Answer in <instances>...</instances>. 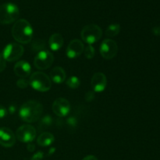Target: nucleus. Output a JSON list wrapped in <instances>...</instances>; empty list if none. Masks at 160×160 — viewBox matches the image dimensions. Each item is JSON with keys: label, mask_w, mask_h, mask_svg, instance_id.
I'll return each mask as SVG.
<instances>
[{"label": "nucleus", "mask_w": 160, "mask_h": 160, "mask_svg": "<svg viewBox=\"0 0 160 160\" xmlns=\"http://www.w3.org/2000/svg\"><path fill=\"white\" fill-rule=\"evenodd\" d=\"M43 112V106L40 102L30 100L23 103L19 111L20 119L27 123H34L38 120Z\"/></svg>", "instance_id": "1"}, {"label": "nucleus", "mask_w": 160, "mask_h": 160, "mask_svg": "<svg viewBox=\"0 0 160 160\" xmlns=\"http://www.w3.org/2000/svg\"><path fill=\"white\" fill-rule=\"evenodd\" d=\"M33 28L31 23L24 19H20L15 22L12 28V35L17 42L28 44L33 38Z\"/></svg>", "instance_id": "2"}, {"label": "nucleus", "mask_w": 160, "mask_h": 160, "mask_svg": "<svg viewBox=\"0 0 160 160\" xmlns=\"http://www.w3.org/2000/svg\"><path fill=\"white\" fill-rule=\"evenodd\" d=\"M20 16V10L17 5L6 2L0 5V23L9 24L17 21Z\"/></svg>", "instance_id": "3"}, {"label": "nucleus", "mask_w": 160, "mask_h": 160, "mask_svg": "<svg viewBox=\"0 0 160 160\" xmlns=\"http://www.w3.org/2000/svg\"><path fill=\"white\" fill-rule=\"evenodd\" d=\"M29 84L38 92H45L51 88L52 81L46 73L38 71L31 75Z\"/></svg>", "instance_id": "4"}, {"label": "nucleus", "mask_w": 160, "mask_h": 160, "mask_svg": "<svg viewBox=\"0 0 160 160\" xmlns=\"http://www.w3.org/2000/svg\"><path fill=\"white\" fill-rule=\"evenodd\" d=\"M81 35L84 42L88 45H92L100 40L102 36V31L98 25L88 24L83 28Z\"/></svg>", "instance_id": "5"}, {"label": "nucleus", "mask_w": 160, "mask_h": 160, "mask_svg": "<svg viewBox=\"0 0 160 160\" xmlns=\"http://www.w3.org/2000/svg\"><path fill=\"white\" fill-rule=\"evenodd\" d=\"M23 52H24V48L20 44L12 42L5 47L2 56L5 60L7 62H14L18 60L23 56Z\"/></svg>", "instance_id": "6"}, {"label": "nucleus", "mask_w": 160, "mask_h": 160, "mask_svg": "<svg viewBox=\"0 0 160 160\" xmlns=\"http://www.w3.org/2000/svg\"><path fill=\"white\" fill-rule=\"evenodd\" d=\"M53 61L54 56L52 53L47 50H44L38 53L37 56L34 57V64L36 68L43 70L49 68L52 65Z\"/></svg>", "instance_id": "7"}, {"label": "nucleus", "mask_w": 160, "mask_h": 160, "mask_svg": "<svg viewBox=\"0 0 160 160\" xmlns=\"http://www.w3.org/2000/svg\"><path fill=\"white\" fill-rule=\"evenodd\" d=\"M36 130L31 125H23L17 129L16 132V138L23 143H31L35 139Z\"/></svg>", "instance_id": "8"}, {"label": "nucleus", "mask_w": 160, "mask_h": 160, "mask_svg": "<svg viewBox=\"0 0 160 160\" xmlns=\"http://www.w3.org/2000/svg\"><path fill=\"white\" fill-rule=\"evenodd\" d=\"M118 52V45L114 40L105 39L100 45V54L104 59H111Z\"/></svg>", "instance_id": "9"}, {"label": "nucleus", "mask_w": 160, "mask_h": 160, "mask_svg": "<svg viewBox=\"0 0 160 160\" xmlns=\"http://www.w3.org/2000/svg\"><path fill=\"white\" fill-rule=\"evenodd\" d=\"M52 111L59 117H65L70 111V104L67 99L59 98L52 104Z\"/></svg>", "instance_id": "10"}, {"label": "nucleus", "mask_w": 160, "mask_h": 160, "mask_svg": "<svg viewBox=\"0 0 160 160\" xmlns=\"http://www.w3.org/2000/svg\"><path fill=\"white\" fill-rule=\"evenodd\" d=\"M84 50V45L82 42L78 39H74L69 43L67 50H66V54H67V57L70 59H74V58L81 56Z\"/></svg>", "instance_id": "11"}, {"label": "nucleus", "mask_w": 160, "mask_h": 160, "mask_svg": "<svg viewBox=\"0 0 160 160\" xmlns=\"http://www.w3.org/2000/svg\"><path fill=\"white\" fill-rule=\"evenodd\" d=\"M16 139V135L9 128H0V145L6 148H10L14 145Z\"/></svg>", "instance_id": "12"}, {"label": "nucleus", "mask_w": 160, "mask_h": 160, "mask_svg": "<svg viewBox=\"0 0 160 160\" xmlns=\"http://www.w3.org/2000/svg\"><path fill=\"white\" fill-rule=\"evenodd\" d=\"M92 89L95 92H102L107 85V79L104 73L97 72L93 75L91 81Z\"/></svg>", "instance_id": "13"}, {"label": "nucleus", "mask_w": 160, "mask_h": 160, "mask_svg": "<svg viewBox=\"0 0 160 160\" xmlns=\"http://www.w3.org/2000/svg\"><path fill=\"white\" fill-rule=\"evenodd\" d=\"M13 70L17 76L25 78L31 74V67L27 61L20 60L15 64Z\"/></svg>", "instance_id": "14"}, {"label": "nucleus", "mask_w": 160, "mask_h": 160, "mask_svg": "<svg viewBox=\"0 0 160 160\" xmlns=\"http://www.w3.org/2000/svg\"><path fill=\"white\" fill-rule=\"evenodd\" d=\"M67 78L66 72L62 67H56L50 71V79L56 84H61L64 82Z\"/></svg>", "instance_id": "15"}, {"label": "nucleus", "mask_w": 160, "mask_h": 160, "mask_svg": "<svg viewBox=\"0 0 160 160\" xmlns=\"http://www.w3.org/2000/svg\"><path fill=\"white\" fill-rule=\"evenodd\" d=\"M63 38L59 34H53L48 40V45L52 51H58L63 45Z\"/></svg>", "instance_id": "16"}, {"label": "nucleus", "mask_w": 160, "mask_h": 160, "mask_svg": "<svg viewBox=\"0 0 160 160\" xmlns=\"http://www.w3.org/2000/svg\"><path fill=\"white\" fill-rule=\"evenodd\" d=\"M55 138L52 134L49 132H44L39 135L37 138L38 145L42 147L49 146L54 142Z\"/></svg>", "instance_id": "17"}, {"label": "nucleus", "mask_w": 160, "mask_h": 160, "mask_svg": "<svg viewBox=\"0 0 160 160\" xmlns=\"http://www.w3.org/2000/svg\"><path fill=\"white\" fill-rule=\"evenodd\" d=\"M120 25L119 23H112L110 24L107 28L106 31V35L107 37L112 38L115 37L116 35L120 33Z\"/></svg>", "instance_id": "18"}, {"label": "nucleus", "mask_w": 160, "mask_h": 160, "mask_svg": "<svg viewBox=\"0 0 160 160\" xmlns=\"http://www.w3.org/2000/svg\"><path fill=\"white\" fill-rule=\"evenodd\" d=\"M31 48H32L33 51L40 52L45 50V43L44 41L35 40L34 42H33Z\"/></svg>", "instance_id": "19"}, {"label": "nucleus", "mask_w": 160, "mask_h": 160, "mask_svg": "<svg viewBox=\"0 0 160 160\" xmlns=\"http://www.w3.org/2000/svg\"><path fill=\"white\" fill-rule=\"evenodd\" d=\"M80 84H81L80 79L78 78V77H75V76L70 77L67 81V85L72 89L78 88L80 86Z\"/></svg>", "instance_id": "20"}, {"label": "nucleus", "mask_w": 160, "mask_h": 160, "mask_svg": "<svg viewBox=\"0 0 160 160\" xmlns=\"http://www.w3.org/2000/svg\"><path fill=\"white\" fill-rule=\"evenodd\" d=\"M84 55H85V57L87 59H92V58L95 56V48L92 46V45H88L85 48H84Z\"/></svg>", "instance_id": "21"}, {"label": "nucleus", "mask_w": 160, "mask_h": 160, "mask_svg": "<svg viewBox=\"0 0 160 160\" xmlns=\"http://www.w3.org/2000/svg\"><path fill=\"white\" fill-rule=\"evenodd\" d=\"M52 118L51 116H45L42 119L40 122V126L44 127H48L51 126L52 123Z\"/></svg>", "instance_id": "22"}, {"label": "nucleus", "mask_w": 160, "mask_h": 160, "mask_svg": "<svg viewBox=\"0 0 160 160\" xmlns=\"http://www.w3.org/2000/svg\"><path fill=\"white\" fill-rule=\"evenodd\" d=\"M17 85L20 88H26L28 85H29V81H27L24 78H20L18 80L17 82Z\"/></svg>", "instance_id": "23"}, {"label": "nucleus", "mask_w": 160, "mask_h": 160, "mask_svg": "<svg viewBox=\"0 0 160 160\" xmlns=\"http://www.w3.org/2000/svg\"><path fill=\"white\" fill-rule=\"evenodd\" d=\"M44 158V153L42 152H38L34 153L31 158V160H42Z\"/></svg>", "instance_id": "24"}, {"label": "nucleus", "mask_w": 160, "mask_h": 160, "mask_svg": "<svg viewBox=\"0 0 160 160\" xmlns=\"http://www.w3.org/2000/svg\"><path fill=\"white\" fill-rule=\"evenodd\" d=\"M94 98H95V93L92 91H89L86 93L85 95V100L87 102H92L93 101Z\"/></svg>", "instance_id": "25"}, {"label": "nucleus", "mask_w": 160, "mask_h": 160, "mask_svg": "<svg viewBox=\"0 0 160 160\" xmlns=\"http://www.w3.org/2000/svg\"><path fill=\"white\" fill-rule=\"evenodd\" d=\"M6 60L3 58L2 55L0 54V72H2L3 70L6 69Z\"/></svg>", "instance_id": "26"}, {"label": "nucleus", "mask_w": 160, "mask_h": 160, "mask_svg": "<svg viewBox=\"0 0 160 160\" xmlns=\"http://www.w3.org/2000/svg\"><path fill=\"white\" fill-rule=\"evenodd\" d=\"M67 123H68L70 126H72V127H76L77 126V123H78V120H77V119L75 118V117H70V118H68V120H67Z\"/></svg>", "instance_id": "27"}, {"label": "nucleus", "mask_w": 160, "mask_h": 160, "mask_svg": "<svg viewBox=\"0 0 160 160\" xmlns=\"http://www.w3.org/2000/svg\"><path fill=\"white\" fill-rule=\"evenodd\" d=\"M6 114H7V110H6V109L0 105V119H2L3 117H6Z\"/></svg>", "instance_id": "28"}, {"label": "nucleus", "mask_w": 160, "mask_h": 160, "mask_svg": "<svg viewBox=\"0 0 160 160\" xmlns=\"http://www.w3.org/2000/svg\"><path fill=\"white\" fill-rule=\"evenodd\" d=\"M152 33L156 36L160 37V27L159 26H157V27H155V28H153Z\"/></svg>", "instance_id": "29"}, {"label": "nucleus", "mask_w": 160, "mask_h": 160, "mask_svg": "<svg viewBox=\"0 0 160 160\" xmlns=\"http://www.w3.org/2000/svg\"><path fill=\"white\" fill-rule=\"evenodd\" d=\"M34 148H35V145H34V144H32L31 142V143H28V150L30 152H33L34 150Z\"/></svg>", "instance_id": "30"}, {"label": "nucleus", "mask_w": 160, "mask_h": 160, "mask_svg": "<svg viewBox=\"0 0 160 160\" xmlns=\"http://www.w3.org/2000/svg\"><path fill=\"white\" fill-rule=\"evenodd\" d=\"M82 160H98L95 156H92V155H89V156H87L86 157H84Z\"/></svg>", "instance_id": "31"}, {"label": "nucleus", "mask_w": 160, "mask_h": 160, "mask_svg": "<svg viewBox=\"0 0 160 160\" xmlns=\"http://www.w3.org/2000/svg\"><path fill=\"white\" fill-rule=\"evenodd\" d=\"M16 109H17V107H16L15 106H13V105H12V106H10L9 107V113L11 114H13L14 112H16Z\"/></svg>", "instance_id": "32"}, {"label": "nucleus", "mask_w": 160, "mask_h": 160, "mask_svg": "<svg viewBox=\"0 0 160 160\" xmlns=\"http://www.w3.org/2000/svg\"><path fill=\"white\" fill-rule=\"evenodd\" d=\"M55 151H56V148H52L51 149H50V152H49V155L52 154V153L54 152Z\"/></svg>", "instance_id": "33"}]
</instances>
